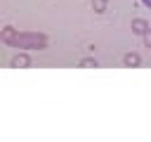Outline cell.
Here are the masks:
<instances>
[{"label":"cell","mask_w":151,"mask_h":142,"mask_svg":"<svg viewBox=\"0 0 151 142\" xmlns=\"http://www.w3.org/2000/svg\"><path fill=\"white\" fill-rule=\"evenodd\" d=\"M9 43L12 45H19V47H38V50H42L45 47V38H38V36H33V33H21V36H12L9 38Z\"/></svg>","instance_id":"obj_1"},{"label":"cell","mask_w":151,"mask_h":142,"mask_svg":"<svg viewBox=\"0 0 151 142\" xmlns=\"http://www.w3.org/2000/svg\"><path fill=\"white\" fill-rule=\"evenodd\" d=\"M132 31H134L137 36L149 33V21H146V19H134V21H132Z\"/></svg>","instance_id":"obj_2"},{"label":"cell","mask_w":151,"mask_h":142,"mask_svg":"<svg viewBox=\"0 0 151 142\" xmlns=\"http://www.w3.org/2000/svg\"><path fill=\"white\" fill-rule=\"evenodd\" d=\"M123 62H125V66H139V64H142V59H139L137 52H127V54L123 57Z\"/></svg>","instance_id":"obj_3"},{"label":"cell","mask_w":151,"mask_h":142,"mask_svg":"<svg viewBox=\"0 0 151 142\" xmlns=\"http://www.w3.org/2000/svg\"><path fill=\"white\" fill-rule=\"evenodd\" d=\"M12 64L19 66V69H26V66H31V59H28L26 54H17V57L12 59Z\"/></svg>","instance_id":"obj_4"},{"label":"cell","mask_w":151,"mask_h":142,"mask_svg":"<svg viewBox=\"0 0 151 142\" xmlns=\"http://www.w3.org/2000/svg\"><path fill=\"white\" fill-rule=\"evenodd\" d=\"M92 2H94L97 12H106V0H92Z\"/></svg>","instance_id":"obj_5"},{"label":"cell","mask_w":151,"mask_h":142,"mask_svg":"<svg viewBox=\"0 0 151 142\" xmlns=\"http://www.w3.org/2000/svg\"><path fill=\"white\" fill-rule=\"evenodd\" d=\"M80 66H85V69H92V66H97V62H94V59H83V62H80Z\"/></svg>","instance_id":"obj_6"},{"label":"cell","mask_w":151,"mask_h":142,"mask_svg":"<svg viewBox=\"0 0 151 142\" xmlns=\"http://www.w3.org/2000/svg\"><path fill=\"white\" fill-rule=\"evenodd\" d=\"M142 2H144V5H146V7H151V0H142Z\"/></svg>","instance_id":"obj_7"}]
</instances>
